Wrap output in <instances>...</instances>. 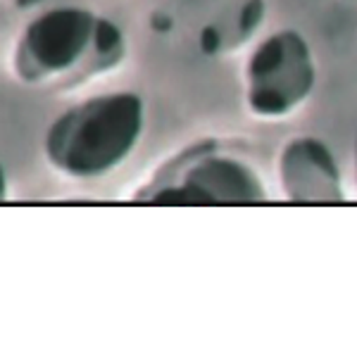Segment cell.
Returning a JSON list of instances; mask_svg holds the SVG:
<instances>
[{
    "mask_svg": "<svg viewBox=\"0 0 357 359\" xmlns=\"http://www.w3.org/2000/svg\"><path fill=\"white\" fill-rule=\"evenodd\" d=\"M126 57V36L107 17L81 5H58L22 29L12 72L27 86L69 88L117 69Z\"/></svg>",
    "mask_w": 357,
    "mask_h": 359,
    "instance_id": "obj_1",
    "label": "cell"
},
{
    "mask_svg": "<svg viewBox=\"0 0 357 359\" xmlns=\"http://www.w3.org/2000/svg\"><path fill=\"white\" fill-rule=\"evenodd\" d=\"M145 129V102L136 93H105L69 107L48 126L46 160L58 174L93 181L129 160Z\"/></svg>",
    "mask_w": 357,
    "mask_h": 359,
    "instance_id": "obj_2",
    "label": "cell"
},
{
    "mask_svg": "<svg viewBox=\"0 0 357 359\" xmlns=\"http://www.w3.org/2000/svg\"><path fill=\"white\" fill-rule=\"evenodd\" d=\"M134 198L165 205H208L262 200L267 191L255 169L245 162L220 153L217 145L196 143L157 169Z\"/></svg>",
    "mask_w": 357,
    "mask_h": 359,
    "instance_id": "obj_3",
    "label": "cell"
},
{
    "mask_svg": "<svg viewBox=\"0 0 357 359\" xmlns=\"http://www.w3.org/2000/svg\"><path fill=\"white\" fill-rule=\"evenodd\" d=\"M314 55L293 29L267 36L245 65V100L252 114L279 119L295 112L314 88Z\"/></svg>",
    "mask_w": 357,
    "mask_h": 359,
    "instance_id": "obj_4",
    "label": "cell"
},
{
    "mask_svg": "<svg viewBox=\"0 0 357 359\" xmlns=\"http://www.w3.org/2000/svg\"><path fill=\"white\" fill-rule=\"evenodd\" d=\"M281 186L290 200H341L343 181L331 150L322 141L300 136L279 157Z\"/></svg>",
    "mask_w": 357,
    "mask_h": 359,
    "instance_id": "obj_5",
    "label": "cell"
},
{
    "mask_svg": "<svg viewBox=\"0 0 357 359\" xmlns=\"http://www.w3.org/2000/svg\"><path fill=\"white\" fill-rule=\"evenodd\" d=\"M264 20V3L262 0H241V5L236 8L234 22L224 27H208L201 36V46L205 53H217L222 48H234L243 43L245 39H250L252 32H257V27Z\"/></svg>",
    "mask_w": 357,
    "mask_h": 359,
    "instance_id": "obj_6",
    "label": "cell"
},
{
    "mask_svg": "<svg viewBox=\"0 0 357 359\" xmlns=\"http://www.w3.org/2000/svg\"><path fill=\"white\" fill-rule=\"evenodd\" d=\"M8 198V174H5V167L0 164V200Z\"/></svg>",
    "mask_w": 357,
    "mask_h": 359,
    "instance_id": "obj_7",
    "label": "cell"
},
{
    "mask_svg": "<svg viewBox=\"0 0 357 359\" xmlns=\"http://www.w3.org/2000/svg\"><path fill=\"white\" fill-rule=\"evenodd\" d=\"M355 172H357V138H355Z\"/></svg>",
    "mask_w": 357,
    "mask_h": 359,
    "instance_id": "obj_8",
    "label": "cell"
},
{
    "mask_svg": "<svg viewBox=\"0 0 357 359\" xmlns=\"http://www.w3.org/2000/svg\"><path fill=\"white\" fill-rule=\"evenodd\" d=\"M348 3H353V5H357V0H348Z\"/></svg>",
    "mask_w": 357,
    "mask_h": 359,
    "instance_id": "obj_9",
    "label": "cell"
}]
</instances>
